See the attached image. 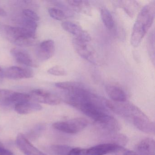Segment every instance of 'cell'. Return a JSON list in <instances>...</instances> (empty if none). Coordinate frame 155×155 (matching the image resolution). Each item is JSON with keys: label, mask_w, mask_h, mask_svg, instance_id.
Segmentation results:
<instances>
[{"label": "cell", "mask_w": 155, "mask_h": 155, "mask_svg": "<svg viewBox=\"0 0 155 155\" xmlns=\"http://www.w3.org/2000/svg\"><path fill=\"white\" fill-rule=\"evenodd\" d=\"M105 90L112 101L119 102L127 101V95L121 88L114 85H107Z\"/></svg>", "instance_id": "cell-15"}, {"label": "cell", "mask_w": 155, "mask_h": 155, "mask_svg": "<svg viewBox=\"0 0 155 155\" xmlns=\"http://www.w3.org/2000/svg\"><path fill=\"white\" fill-rule=\"evenodd\" d=\"M7 15L6 11L2 8H0V16H5Z\"/></svg>", "instance_id": "cell-29"}, {"label": "cell", "mask_w": 155, "mask_h": 155, "mask_svg": "<svg viewBox=\"0 0 155 155\" xmlns=\"http://www.w3.org/2000/svg\"><path fill=\"white\" fill-rule=\"evenodd\" d=\"M61 27L64 30L75 36V38L87 42L91 41L90 34L84 30L78 24L71 21H65L61 23Z\"/></svg>", "instance_id": "cell-7"}, {"label": "cell", "mask_w": 155, "mask_h": 155, "mask_svg": "<svg viewBox=\"0 0 155 155\" xmlns=\"http://www.w3.org/2000/svg\"><path fill=\"white\" fill-rule=\"evenodd\" d=\"M14 91L9 90H0V105L2 106L12 105V96Z\"/></svg>", "instance_id": "cell-19"}, {"label": "cell", "mask_w": 155, "mask_h": 155, "mask_svg": "<svg viewBox=\"0 0 155 155\" xmlns=\"http://www.w3.org/2000/svg\"><path fill=\"white\" fill-rule=\"evenodd\" d=\"M2 33L5 38L19 47H31L38 43L36 32L23 27L3 26Z\"/></svg>", "instance_id": "cell-2"}, {"label": "cell", "mask_w": 155, "mask_h": 155, "mask_svg": "<svg viewBox=\"0 0 155 155\" xmlns=\"http://www.w3.org/2000/svg\"><path fill=\"white\" fill-rule=\"evenodd\" d=\"M23 13L25 16V18H27L32 20L36 21H38L39 20L40 18L38 15L31 10L29 9L23 10Z\"/></svg>", "instance_id": "cell-26"}, {"label": "cell", "mask_w": 155, "mask_h": 155, "mask_svg": "<svg viewBox=\"0 0 155 155\" xmlns=\"http://www.w3.org/2000/svg\"><path fill=\"white\" fill-rule=\"evenodd\" d=\"M88 123V120L84 118H76L66 121L55 122L52 127L61 132L74 134L82 131L87 126Z\"/></svg>", "instance_id": "cell-3"}, {"label": "cell", "mask_w": 155, "mask_h": 155, "mask_svg": "<svg viewBox=\"0 0 155 155\" xmlns=\"http://www.w3.org/2000/svg\"><path fill=\"white\" fill-rule=\"evenodd\" d=\"M97 123L102 129L110 133H116L120 129L118 121L108 114L102 117Z\"/></svg>", "instance_id": "cell-12"}, {"label": "cell", "mask_w": 155, "mask_h": 155, "mask_svg": "<svg viewBox=\"0 0 155 155\" xmlns=\"http://www.w3.org/2000/svg\"><path fill=\"white\" fill-rule=\"evenodd\" d=\"M23 26H22L23 28L34 32H36L38 24L35 21L25 18L23 21Z\"/></svg>", "instance_id": "cell-24"}, {"label": "cell", "mask_w": 155, "mask_h": 155, "mask_svg": "<svg viewBox=\"0 0 155 155\" xmlns=\"http://www.w3.org/2000/svg\"><path fill=\"white\" fill-rule=\"evenodd\" d=\"M16 142L18 147L25 155H46L34 147L22 133H19L18 135Z\"/></svg>", "instance_id": "cell-9"}, {"label": "cell", "mask_w": 155, "mask_h": 155, "mask_svg": "<svg viewBox=\"0 0 155 155\" xmlns=\"http://www.w3.org/2000/svg\"><path fill=\"white\" fill-rule=\"evenodd\" d=\"M72 44L77 53L82 58L92 64H96L95 54L88 42L74 38L72 40Z\"/></svg>", "instance_id": "cell-4"}, {"label": "cell", "mask_w": 155, "mask_h": 155, "mask_svg": "<svg viewBox=\"0 0 155 155\" xmlns=\"http://www.w3.org/2000/svg\"><path fill=\"white\" fill-rule=\"evenodd\" d=\"M100 12L101 20L105 27L108 30L112 29L114 26V21L110 12L106 8H102Z\"/></svg>", "instance_id": "cell-18"}, {"label": "cell", "mask_w": 155, "mask_h": 155, "mask_svg": "<svg viewBox=\"0 0 155 155\" xmlns=\"http://www.w3.org/2000/svg\"><path fill=\"white\" fill-rule=\"evenodd\" d=\"M119 147L120 146L110 143L99 144L88 149L87 155H105L114 153Z\"/></svg>", "instance_id": "cell-13"}, {"label": "cell", "mask_w": 155, "mask_h": 155, "mask_svg": "<svg viewBox=\"0 0 155 155\" xmlns=\"http://www.w3.org/2000/svg\"><path fill=\"white\" fill-rule=\"evenodd\" d=\"M4 147V145H3V144H2V143L1 142V141H0V148Z\"/></svg>", "instance_id": "cell-30"}, {"label": "cell", "mask_w": 155, "mask_h": 155, "mask_svg": "<svg viewBox=\"0 0 155 155\" xmlns=\"http://www.w3.org/2000/svg\"><path fill=\"white\" fill-rule=\"evenodd\" d=\"M114 153L115 155H139L135 151L130 150L122 147H119Z\"/></svg>", "instance_id": "cell-25"}, {"label": "cell", "mask_w": 155, "mask_h": 155, "mask_svg": "<svg viewBox=\"0 0 155 155\" xmlns=\"http://www.w3.org/2000/svg\"><path fill=\"white\" fill-rule=\"evenodd\" d=\"M155 140L147 138L140 141L136 147V152L139 155H155Z\"/></svg>", "instance_id": "cell-14"}, {"label": "cell", "mask_w": 155, "mask_h": 155, "mask_svg": "<svg viewBox=\"0 0 155 155\" xmlns=\"http://www.w3.org/2000/svg\"><path fill=\"white\" fill-rule=\"evenodd\" d=\"M0 155H14L13 152L5 147L0 148Z\"/></svg>", "instance_id": "cell-28"}, {"label": "cell", "mask_w": 155, "mask_h": 155, "mask_svg": "<svg viewBox=\"0 0 155 155\" xmlns=\"http://www.w3.org/2000/svg\"><path fill=\"white\" fill-rule=\"evenodd\" d=\"M11 53L16 61L20 64L34 68L38 67V64L30 54L23 49L14 48L11 51Z\"/></svg>", "instance_id": "cell-11"}, {"label": "cell", "mask_w": 155, "mask_h": 155, "mask_svg": "<svg viewBox=\"0 0 155 155\" xmlns=\"http://www.w3.org/2000/svg\"><path fill=\"white\" fill-rule=\"evenodd\" d=\"M88 149L72 148L68 155H87Z\"/></svg>", "instance_id": "cell-27"}, {"label": "cell", "mask_w": 155, "mask_h": 155, "mask_svg": "<svg viewBox=\"0 0 155 155\" xmlns=\"http://www.w3.org/2000/svg\"><path fill=\"white\" fill-rule=\"evenodd\" d=\"M155 15V1L151 2L142 8L138 14L133 25L130 38L132 47L137 48L141 43L154 22Z\"/></svg>", "instance_id": "cell-1"}, {"label": "cell", "mask_w": 155, "mask_h": 155, "mask_svg": "<svg viewBox=\"0 0 155 155\" xmlns=\"http://www.w3.org/2000/svg\"><path fill=\"white\" fill-rule=\"evenodd\" d=\"M31 99L40 103L49 105H57L61 101V100L58 96L45 90H34L31 91Z\"/></svg>", "instance_id": "cell-6"}, {"label": "cell", "mask_w": 155, "mask_h": 155, "mask_svg": "<svg viewBox=\"0 0 155 155\" xmlns=\"http://www.w3.org/2000/svg\"><path fill=\"white\" fill-rule=\"evenodd\" d=\"M55 51L54 41L48 40L41 42L36 50V55L38 59L45 61L52 58Z\"/></svg>", "instance_id": "cell-10"}, {"label": "cell", "mask_w": 155, "mask_h": 155, "mask_svg": "<svg viewBox=\"0 0 155 155\" xmlns=\"http://www.w3.org/2000/svg\"><path fill=\"white\" fill-rule=\"evenodd\" d=\"M67 2L71 7L75 9V10L89 14L90 5L87 1L79 0H70Z\"/></svg>", "instance_id": "cell-17"}, {"label": "cell", "mask_w": 155, "mask_h": 155, "mask_svg": "<svg viewBox=\"0 0 155 155\" xmlns=\"http://www.w3.org/2000/svg\"><path fill=\"white\" fill-rule=\"evenodd\" d=\"M3 74L4 77L14 80L30 78L34 76V73L31 70L18 67H10L3 71Z\"/></svg>", "instance_id": "cell-8"}, {"label": "cell", "mask_w": 155, "mask_h": 155, "mask_svg": "<svg viewBox=\"0 0 155 155\" xmlns=\"http://www.w3.org/2000/svg\"><path fill=\"white\" fill-rule=\"evenodd\" d=\"M72 148L65 145H53L51 147L54 155H68Z\"/></svg>", "instance_id": "cell-20"}, {"label": "cell", "mask_w": 155, "mask_h": 155, "mask_svg": "<svg viewBox=\"0 0 155 155\" xmlns=\"http://www.w3.org/2000/svg\"><path fill=\"white\" fill-rule=\"evenodd\" d=\"M48 72L51 75L55 76H65L67 75V71L64 68L59 66H56L50 68Z\"/></svg>", "instance_id": "cell-23"}, {"label": "cell", "mask_w": 155, "mask_h": 155, "mask_svg": "<svg viewBox=\"0 0 155 155\" xmlns=\"http://www.w3.org/2000/svg\"><path fill=\"white\" fill-rule=\"evenodd\" d=\"M50 16L54 19L58 21H62L67 18L66 13L60 9L50 8L48 9Z\"/></svg>", "instance_id": "cell-22"}, {"label": "cell", "mask_w": 155, "mask_h": 155, "mask_svg": "<svg viewBox=\"0 0 155 155\" xmlns=\"http://www.w3.org/2000/svg\"><path fill=\"white\" fill-rule=\"evenodd\" d=\"M134 126L140 131L148 134H154L155 125L141 111H139L131 119Z\"/></svg>", "instance_id": "cell-5"}, {"label": "cell", "mask_w": 155, "mask_h": 155, "mask_svg": "<svg viewBox=\"0 0 155 155\" xmlns=\"http://www.w3.org/2000/svg\"><path fill=\"white\" fill-rule=\"evenodd\" d=\"M15 110L17 113L21 115H27L33 112L41 110V105L31 101L17 104L14 106Z\"/></svg>", "instance_id": "cell-16"}, {"label": "cell", "mask_w": 155, "mask_h": 155, "mask_svg": "<svg viewBox=\"0 0 155 155\" xmlns=\"http://www.w3.org/2000/svg\"><path fill=\"white\" fill-rule=\"evenodd\" d=\"M147 48L151 61L154 65L155 62V35L154 32H151L147 40Z\"/></svg>", "instance_id": "cell-21"}]
</instances>
